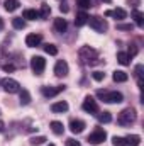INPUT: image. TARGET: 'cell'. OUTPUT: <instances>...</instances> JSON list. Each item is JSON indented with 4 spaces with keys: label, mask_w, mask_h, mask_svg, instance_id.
<instances>
[{
    "label": "cell",
    "mask_w": 144,
    "mask_h": 146,
    "mask_svg": "<svg viewBox=\"0 0 144 146\" xmlns=\"http://www.w3.org/2000/svg\"><path fill=\"white\" fill-rule=\"evenodd\" d=\"M102 2H105V3H110V2H112V0H102Z\"/></svg>",
    "instance_id": "obj_42"
},
{
    "label": "cell",
    "mask_w": 144,
    "mask_h": 146,
    "mask_svg": "<svg viewBox=\"0 0 144 146\" xmlns=\"http://www.w3.org/2000/svg\"><path fill=\"white\" fill-rule=\"evenodd\" d=\"M129 60H131V58H129V54H127V53H117V61H119L120 65H124V66H126V65H129V63H131Z\"/></svg>",
    "instance_id": "obj_27"
},
{
    "label": "cell",
    "mask_w": 144,
    "mask_h": 146,
    "mask_svg": "<svg viewBox=\"0 0 144 146\" xmlns=\"http://www.w3.org/2000/svg\"><path fill=\"white\" fill-rule=\"evenodd\" d=\"M97 51L93 49V48H90V46H85V48H81L80 49V60L85 63V65H95V63H98L97 60Z\"/></svg>",
    "instance_id": "obj_2"
},
{
    "label": "cell",
    "mask_w": 144,
    "mask_h": 146,
    "mask_svg": "<svg viewBox=\"0 0 144 146\" xmlns=\"http://www.w3.org/2000/svg\"><path fill=\"white\" fill-rule=\"evenodd\" d=\"M31 68H32V72L36 75H41L44 72V68H46V60L42 56H32L31 58Z\"/></svg>",
    "instance_id": "obj_6"
},
{
    "label": "cell",
    "mask_w": 144,
    "mask_h": 146,
    "mask_svg": "<svg viewBox=\"0 0 144 146\" xmlns=\"http://www.w3.org/2000/svg\"><path fill=\"white\" fill-rule=\"evenodd\" d=\"M97 119H98V122H104V124H107V122H110V121H112V115H110V112L104 110V112L97 114Z\"/></svg>",
    "instance_id": "obj_22"
},
{
    "label": "cell",
    "mask_w": 144,
    "mask_h": 146,
    "mask_svg": "<svg viewBox=\"0 0 144 146\" xmlns=\"http://www.w3.org/2000/svg\"><path fill=\"white\" fill-rule=\"evenodd\" d=\"M76 2H78V5L81 9H88L90 7V0H76Z\"/></svg>",
    "instance_id": "obj_34"
},
{
    "label": "cell",
    "mask_w": 144,
    "mask_h": 146,
    "mask_svg": "<svg viewBox=\"0 0 144 146\" xmlns=\"http://www.w3.org/2000/svg\"><path fill=\"white\" fill-rule=\"evenodd\" d=\"M48 146H54V145H48Z\"/></svg>",
    "instance_id": "obj_43"
},
{
    "label": "cell",
    "mask_w": 144,
    "mask_h": 146,
    "mask_svg": "<svg viewBox=\"0 0 144 146\" xmlns=\"http://www.w3.org/2000/svg\"><path fill=\"white\" fill-rule=\"evenodd\" d=\"M44 141H46V138H44V136H34V138H31V145H32V146L44 145Z\"/></svg>",
    "instance_id": "obj_31"
},
{
    "label": "cell",
    "mask_w": 144,
    "mask_h": 146,
    "mask_svg": "<svg viewBox=\"0 0 144 146\" xmlns=\"http://www.w3.org/2000/svg\"><path fill=\"white\" fill-rule=\"evenodd\" d=\"M87 21H88V15L81 10V12H78L76 14V19H75V26H78V27H81V26H85L87 24Z\"/></svg>",
    "instance_id": "obj_18"
},
{
    "label": "cell",
    "mask_w": 144,
    "mask_h": 146,
    "mask_svg": "<svg viewBox=\"0 0 144 146\" xmlns=\"http://www.w3.org/2000/svg\"><path fill=\"white\" fill-rule=\"evenodd\" d=\"M105 15H107V17H115L117 21H122V19H126V17H127V12H126L124 9H120V7H119V9H114V10H107V12H105Z\"/></svg>",
    "instance_id": "obj_13"
},
{
    "label": "cell",
    "mask_w": 144,
    "mask_h": 146,
    "mask_svg": "<svg viewBox=\"0 0 144 146\" xmlns=\"http://www.w3.org/2000/svg\"><path fill=\"white\" fill-rule=\"evenodd\" d=\"M87 24H90V27H92L93 31H97V33H105V31L108 29L105 19H102V17H98V15H92V17H88Z\"/></svg>",
    "instance_id": "obj_4"
},
{
    "label": "cell",
    "mask_w": 144,
    "mask_h": 146,
    "mask_svg": "<svg viewBox=\"0 0 144 146\" xmlns=\"http://www.w3.org/2000/svg\"><path fill=\"white\" fill-rule=\"evenodd\" d=\"M127 54H129V58L136 56V54H137V46H136V44H131V46H129V53H127Z\"/></svg>",
    "instance_id": "obj_33"
},
{
    "label": "cell",
    "mask_w": 144,
    "mask_h": 146,
    "mask_svg": "<svg viewBox=\"0 0 144 146\" xmlns=\"http://www.w3.org/2000/svg\"><path fill=\"white\" fill-rule=\"evenodd\" d=\"M41 41H42V36L41 34H29V36L26 37V46H29V48H36L41 44Z\"/></svg>",
    "instance_id": "obj_12"
},
{
    "label": "cell",
    "mask_w": 144,
    "mask_h": 146,
    "mask_svg": "<svg viewBox=\"0 0 144 146\" xmlns=\"http://www.w3.org/2000/svg\"><path fill=\"white\" fill-rule=\"evenodd\" d=\"M81 107H83V110H85V112H88V114H97V112H98L97 100H95L93 97H90V95L83 100V106H81Z\"/></svg>",
    "instance_id": "obj_8"
},
{
    "label": "cell",
    "mask_w": 144,
    "mask_h": 146,
    "mask_svg": "<svg viewBox=\"0 0 144 146\" xmlns=\"http://www.w3.org/2000/svg\"><path fill=\"white\" fill-rule=\"evenodd\" d=\"M49 14H51V7L49 5H41V10H39V17L41 19H48L49 17Z\"/></svg>",
    "instance_id": "obj_26"
},
{
    "label": "cell",
    "mask_w": 144,
    "mask_h": 146,
    "mask_svg": "<svg viewBox=\"0 0 144 146\" xmlns=\"http://www.w3.org/2000/svg\"><path fill=\"white\" fill-rule=\"evenodd\" d=\"M126 145L127 146H139L141 145V136H137V134L127 136V138H126Z\"/></svg>",
    "instance_id": "obj_21"
},
{
    "label": "cell",
    "mask_w": 144,
    "mask_h": 146,
    "mask_svg": "<svg viewBox=\"0 0 144 146\" xmlns=\"http://www.w3.org/2000/svg\"><path fill=\"white\" fill-rule=\"evenodd\" d=\"M49 127H51V131L54 133V134H63L65 133V126H63V122H59V121H53L51 124H49Z\"/></svg>",
    "instance_id": "obj_16"
},
{
    "label": "cell",
    "mask_w": 144,
    "mask_h": 146,
    "mask_svg": "<svg viewBox=\"0 0 144 146\" xmlns=\"http://www.w3.org/2000/svg\"><path fill=\"white\" fill-rule=\"evenodd\" d=\"M65 90V85H59V87H56V88H53V87H42L41 88V94L46 97V99H53V97H56L59 92H63Z\"/></svg>",
    "instance_id": "obj_9"
},
{
    "label": "cell",
    "mask_w": 144,
    "mask_h": 146,
    "mask_svg": "<svg viewBox=\"0 0 144 146\" xmlns=\"http://www.w3.org/2000/svg\"><path fill=\"white\" fill-rule=\"evenodd\" d=\"M136 119H137L136 110L129 107V109H124L120 114H119L117 122H119L120 126H131V124H134V122H136Z\"/></svg>",
    "instance_id": "obj_3"
},
{
    "label": "cell",
    "mask_w": 144,
    "mask_h": 146,
    "mask_svg": "<svg viewBox=\"0 0 144 146\" xmlns=\"http://www.w3.org/2000/svg\"><path fill=\"white\" fill-rule=\"evenodd\" d=\"M117 29H120V31H131V29H132V26H131V24H119V26H117Z\"/></svg>",
    "instance_id": "obj_35"
},
{
    "label": "cell",
    "mask_w": 144,
    "mask_h": 146,
    "mask_svg": "<svg viewBox=\"0 0 144 146\" xmlns=\"http://www.w3.org/2000/svg\"><path fill=\"white\" fill-rule=\"evenodd\" d=\"M19 94H20V104H22V106L31 104V94H29L27 90H20Z\"/></svg>",
    "instance_id": "obj_23"
},
{
    "label": "cell",
    "mask_w": 144,
    "mask_h": 146,
    "mask_svg": "<svg viewBox=\"0 0 144 146\" xmlns=\"http://www.w3.org/2000/svg\"><path fill=\"white\" fill-rule=\"evenodd\" d=\"M136 78H137V85H139V88H143V65H137L136 66Z\"/></svg>",
    "instance_id": "obj_25"
},
{
    "label": "cell",
    "mask_w": 144,
    "mask_h": 146,
    "mask_svg": "<svg viewBox=\"0 0 144 146\" xmlns=\"http://www.w3.org/2000/svg\"><path fill=\"white\" fill-rule=\"evenodd\" d=\"M0 85H2V88L7 92V94H17V92H20V85H19V82L17 80H14V78H3V80H0Z\"/></svg>",
    "instance_id": "obj_5"
},
{
    "label": "cell",
    "mask_w": 144,
    "mask_h": 146,
    "mask_svg": "<svg viewBox=\"0 0 144 146\" xmlns=\"http://www.w3.org/2000/svg\"><path fill=\"white\" fill-rule=\"evenodd\" d=\"M132 17H134V21H136V24L139 26V27H143L144 24V15L139 12V10H132Z\"/></svg>",
    "instance_id": "obj_24"
},
{
    "label": "cell",
    "mask_w": 144,
    "mask_h": 146,
    "mask_svg": "<svg viewBox=\"0 0 144 146\" xmlns=\"http://www.w3.org/2000/svg\"><path fill=\"white\" fill-rule=\"evenodd\" d=\"M66 145H68V146H80V143H78L76 139L70 138V139H66Z\"/></svg>",
    "instance_id": "obj_36"
},
{
    "label": "cell",
    "mask_w": 144,
    "mask_h": 146,
    "mask_svg": "<svg viewBox=\"0 0 144 146\" xmlns=\"http://www.w3.org/2000/svg\"><path fill=\"white\" fill-rule=\"evenodd\" d=\"M44 51H46L48 54H51V56H56V54H58V48H56L54 44H44Z\"/></svg>",
    "instance_id": "obj_29"
},
{
    "label": "cell",
    "mask_w": 144,
    "mask_h": 146,
    "mask_svg": "<svg viewBox=\"0 0 144 146\" xmlns=\"http://www.w3.org/2000/svg\"><path fill=\"white\" fill-rule=\"evenodd\" d=\"M83 129H85V122L83 121L73 119L71 122H70V131H71L73 134H80V133H83Z\"/></svg>",
    "instance_id": "obj_11"
},
{
    "label": "cell",
    "mask_w": 144,
    "mask_h": 146,
    "mask_svg": "<svg viewBox=\"0 0 144 146\" xmlns=\"http://www.w3.org/2000/svg\"><path fill=\"white\" fill-rule=\"evenodd\" d=\"M66 27H68V24H66V21H65V19H61V17L54 19V29H56L58 33H65V31H66Z\"/></svg>",
    "instance_id": "obj_19"
},
{
    "label": "cell",
    "mask_w": 144,
    "mask_h": 146,
    "mask_svg": "<svg viewBox=\"0 0 144 146\" xmlns=\"http://www.w3.org/2000/svg\"><path fill=\"white\" fill-rule=\"evenodd\" d=\"M3 70L5 72H14V65H3Z\"/></svg>",
    "instance_id": "obj_37"
},
{
    "label": "cell",
    "mask_w": 144,
    "mask_h": 146,
    "mask_svg": "<svg viewBox=\"0 0 144 146\" xmlns=\"http://www.w3.org/2000/svg\"><path fill=\"white\" fill-rule=\"evenodd\" d=\"M22 17L27 19V21H36V19H39V12L34 10V9H26L24 14H22Z\"/></svg>",
    "instance_id": "obj_17"
},
{
    "label": "cell",
    "mask_w": 144,
    "mask_h": 146,
    "mask_svg": "<svg viewBox=\"0 0 144 146\" xmlns=\"http://www.w3.org/2000/svg\"><path fill=\"white\" fill-rule=\"evenodd\" d=\"M19 5H20L19 0H5V3H3V7H5L7 12H14V10H17Z\"/></svg>",
    "instance_id": "obj_20"
},
{
    "label": "cell",
    "mask_w": 144,
    "mask_h": 146,
    "mask_svg": "<svg viewBox=\"0 0 144 146\" xmlns=\"http://www.w3.org/2000/svg\"><path fill=\"white\" fill-rule=\"evenodd\" d=\"M68 102H65V100H59V102H54L53 106H51V110L53 112H66L68 110Z\"/></svg>",
    "instance_id": "obj_15"
},
{
    "label": "cell",
    "mask_w": 144,
    "mask_h": 146,
    "mask_svg": "<svg viewBox=\"0 0 144 146\" xmlns=\"http://www.w3.org/2000/svg\"><path fill=\"white\" fill-rule=\"evenodd\" d=\"M12 26L15 29H24L26 27V21L22 17H15V19H12Z\"/></svg>",
    "instance_id": "obj_28"
},
{
    "label": "cell",
    "mask_w": 144,
    "mask_h": 146,
    "mask_svg": "<svg viewBox=\"0 0 144 146\" xmlns=\"http://www.w3.org/2000/svg\"><path fill=\"white\" fill-rule=\"evenodd\" d=\"M93 80H97V82H102L104 78H105V73H102V72H93Z\"/></svg>",
    "instance_id": "obj_32"
},
{
    "label": "cell",
    "mask_w": 144,
    "mask_h": 146,
    "mask_svg": "<svg viewBox=\"0 0 144 146\" xmlns=\"http://www.w3.org/2000/svg\"><path fill=\"white\" fill-rule=\"evenodd\" d=\"M70 72V66H68V63L65 61V60H59L56 65H54V75L56 76H66Z\"/></svg>",
    "instance_id": "obj_10"
},
{
    "label": "cell",
    "mask_w": 144,
    "mask_h": 146,
    "mask_svg": "<svg viewBox=\"0 0 144 146\" xmlns=\"http://www.w3.org/2000/svg\"><path fill=\"white\" fill-rule=\"evenodd\" d=\"M129 2H132V3H139V0H129Z\"/></svg>",
    "instance_id": "obj_41"
},
{
    "label": "cell",
    "mask_w": 144,
    "mask_h": 146,
    "mask_svg": "<svg viewBox=\"0 0 144 146\" xmlns=\"http://www.w3.org/2000/svg\"><path fill=\"white\" fill-rule=\"evenodd\" d=\"M107 139V133L104 129H95L90 136H88V143L90 145H100Z\"/></svg>",
    "instance_id": "obj_7"
},
{
    "label": "cell",
    "mask_w": 144,
    "mask_h": 146,
    "mask_svg": "<svg viewBox=\"0 0 144 146\" xmlns=\"http://www.w3.org/2000/svg\"><path fill=\"white\" fill-rule=\"evenodd\" d=\"M112 145L114 146H127L126 145V138H120V136H114L112 138Z\"/></svg>",
    "instance_id": "obj_30"
},
{
    "label": "cell",
    "mask_w": 144,
    "mask_h": 146,
    "mask_svg": "<svg viewBox=\"0 0 144 146\" xmlns=\"http://www.w3.org/2000/svg\"><path fill=\"white\" fill-rule=\"evenodd\" d=\"M3 129H5V124H3V122H2V121H0V133H2V131H3Z\"/></svg>",
    "instance_id": "obj_39"
},
{
    "label": "cell",
    "mask_w": 144,
    "mask_h": 146,
    "mask_svg": "<svg viewBox=\"0 0 144 146\" xmlns=\"http://www.w3.org/2000/svg\"><path fill=\"white\" fill-rule=\"evenodd\" d=\"M112 78H114V82H117V83H124V82L129 80V75L126 72H122V70H115L114 75H112Z\"/></svg>",
    "instance_id": "obj_14"
},
{
    "label": "cell",
    "mask_w": 144,
    "mask_h": 146,
    "mask_svg": "<svg viewBox=\"0 0 144 146\" xmlns=\"http://www.w3.org/2000/svg\"><path fill=\"white\" fill-rule=\"evenodd\" d=\"M3 29V21H2V17H0V31Z\"/></svg>",
    "instance_id": "obj_40"
},
{
    "label": "cell",
    "mask_w": 144,
    "mask_h": 146,
    "mask_svg": "<svg viewBox=\"0 0 144 146\" xmlns=\"http://www.w3.org/2000/svg\"><path fill=\"white\" fill-rule=\"evenodd\" d=\"M59 10H61V12H68L70 9H68V5H66V3H63V5H59Z\"/></svg>",
    "instance_id": "obj_38"
},
{
    "label": "cell",
    "mask_w": 144,
    "mask_h": 146,
    "mask_svg": "<svg viewBox=\"0 0 144 146\" xmlns=\"http://www.w3.org/2000/svg\"><path fill=\"white\" fill-rule=\"evenodd\" d=\"M98 97L104 100V102H107V104H120L122 100H124V95L120 94V92H117V90H98Z\"/></svg>",
    "instance_id": "obj_1"
}]
</instances>
